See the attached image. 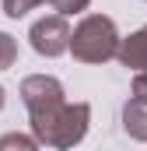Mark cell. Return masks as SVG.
<instances>
[{"label":"cell","mask_w":147,"mask_h":151,"mask_svg":"<svg viewBox=\"0 0 147 151\" xmlns=\"http://www.w3.org/2000/svg\"><path fill=\"white\" fill-rule=\"evenodd\" d=\"M49 4L56 7V14H60V18H67V14H81L91 0H49Z\"/></svg>","instance_id":"9"},{"label":"cell","mask_w":147,"mask_h":151,"mask_svg":"<svg viewBox=\"0 0 147 151\" xmlns=\"http://www.w3.org/2000/svg\"><path fill=\"white\" fill-rule=\"evenodd\" d=\"M0 109H4V88H0Z\"/></svg>","instance_id":"11"},{"label":"cell","mask_w":147,"mask_h":151,"mask_svg":"<svg viewBox=\"0 0 147 151\" xmlns=\"http://www.w3.org/2000/svg\"><path fill=\"white\" fill-rule=\"evenodd\" d=\"M123 127H126V134L130 137H137V141H147V106L144 102H126V109H123Z\"/></svg>","instance_id":"5"},{"label":"cell","mask_w":147,"mask_h":151,"mask_svg":"<svg viewBox=\"0 0 147 151\" xmlns=\"http://www.w3.org/2000/svg\"><path fill=\"white\" fill-rule=\"evenodd\" d=\"M133 102H144L147 106V70H140L137 81H133Z\"/></svg>","instance_id":"10"},{"label":"cell","mask_w":147,"mask_h":151,"mask_svg":"<svg viewBox=\"0 0 147 151\" xmlns=\"http://www.w3.org/2000/svg\"><path fill=\"white\" fill-rule=\"evenodd\" d=\"M0 151H39V141L28 134H4L0 137Z\"/></svg>","instance_id":"6"},{"label":"cell","mask_w":147,"mask_h":151,"mask_svg":"<svg viewBox=\"0 0 147 151\" xmlns=\"http://www.w3.org/2000/svg\"><path fill=\"white\" fill-rule=\"evenodd\" d=\"M21 99L32 113V134H35L39 144L56 148V151H70L74 144L84 141L91 106L88 102H67L63 84L56 77H46V74L25 77L21 81Z\"/></svg>","instance_id":"1"},{"label":"cell","mask_w":147,"mask_h":151,"mask_svg":"<svg viewBox=\"0 0 147 151\" xmlns=\"http://www.w3.org/2000/svg\"><path fill=\"white\" fill-rule=\"evenodd\" d=\"M14 60H18V42L7 35V32H0V70L14 67Z\"/></svg>","instance_id":"7"},{"label":"cell","mask_w":147,"mask_h":151,"mask_svg":"<svg viewBox=\"0 0 147 151\" xmlns=\"http://www.w3.org/2000/svg\"><path fill=\"white\" fill-rule=\"evenodd\" d=\"M28 39H32V49L35 53H42V56H60L70 46V25H67V18L49 14V18H39L35 25H32Z\"/></svg>","instance_id":"3"},{"label":"cell","mask_w":147,"mask_h":151,"mask_svg":"<svg viewBox=\"0 0 147 151\" xmlns=\"http://www.w3.org/2000/svg\"><path fill=\"white\" fill-rule=\"evenodd\" d=\"M39 4H46V0H4V14L7 18H21V14H28Z\"/></svg>","instance_id":"8"},{"label":"cell","mask_w":147,"mask_h":151,"mask_svg":"<svg viewBox=\"0 0 147 151\" xmlns=\"http://www.w3.org/2000/svg\"><path fill=\"white\" fill-rule=\"evenodd\" d=\"M116 56L126 67H133V70H147V25L140 32H133L130 39H123L119 49H116Z\"/></svg>","instance_id":"4"},{"label":"cell","mask_w":147,"mask_h":151,"mask_svg":"<svg viewBox=\"0 0 147 151\" xmlns=\"http://www.w3.org/2000/svg\"><path fill=\"white\" fill-rule=\"evenodd\" d=\"M67 49L74 53V60H81V63H105V60L116 56V49H119V32H116L112 18H105V14H88L70 32V46Z\"/></svg>","instance_id":"2"}]
</instances>
